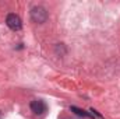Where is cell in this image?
Returning a JSON list of instances; mask_svg holds the SVG:
<instances>
[{
    "mask_svg": "<svg viewBox=\"0 0 120 119\" xmlns=\"http://www.w3.org/2000/svg\"><path fill=\"white\" fill-rule=\"evenodd\" d=\"M31 18L36 24H43L48 20V11L42 6H35L31 8Z\"/></svg>",
    "mask_w": 120,
    "mask_h": 119,
    "instance_id": "cell-1",
    "label": "cell"
},
{
    "mask_svg": "<svg viewBox=\"0 0 120 119\" xmlns=\"http://www.w3.org/2000/svg\"><path fill=\"white\" fill-rule=\"evenodd\" d=\"M6 24H7V27H8L10 30H13V31H20L21 30V27H22L21 18H20L17 14H14V13H10V14L7 16V18H6Z\"/></svg>",
    "mask_w": 120,
    "mask_h": 119,
    "instance_id": "cell-2",
    "label": "cell"
},
{
    "mask_svg": "<svg viewBox=\"0 0 120 119\" xmlns=\"http://www.w3.org/2000/svg\"><path fill=\"white\" fill-rule=\"evenodd\" d=\"M70 109H71L74 114L80 115V116H84V118H92V115H90L88 112H85V111H82V109H80V108H77V107H71Z\"/></svg>",
    "mask_w": 120,
    "mask_h": 119,
    "instance_id": "cell-4",
    "label": "cell"
},
{
    "mask_svg": "<svg viewBox=\"0 0 120 119\" xmlns=\"http://www.w3.org/2000/svg\"><path fill=\"white\" fill-rule=\"evenodd\" d=\"M31 111L35 114V115H42L45 111H46V104L41 99H34L31 102Z\"/></svg>",
    "mask_w": 120,
    "mask_h": 119,
    "instance_id": "cell-3",
    "label": "cell"
}]
</instances>
